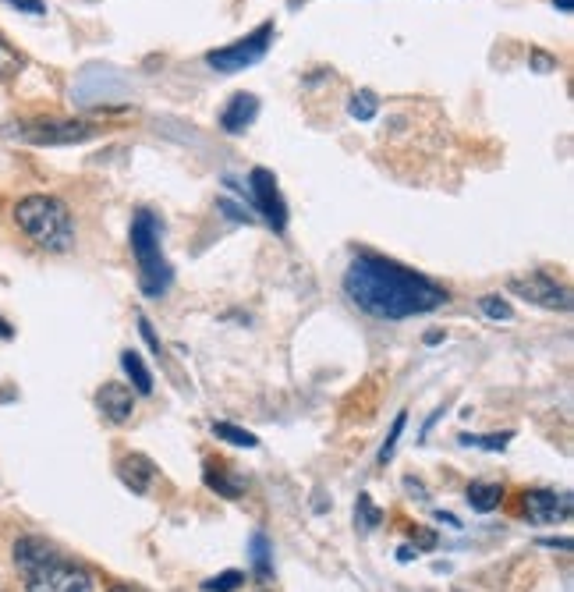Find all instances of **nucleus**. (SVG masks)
Here are the masks:
<instances>
[{
  "mask_svg": "<svg viewBox=\"0 0 574 592\" xmlns=\"http://www.w3.org/2000/svg\"><path fill=\"white\" fill-rule=\"evenodd\" d=\"M344 295L376 320H412L447 305V291L436 281L369 252L355 256L344 270Z\"/></svg>",
  "mask_w": 574,
  "mask_h": 592,
  "instance_id": "f257e3e1",
  "label": "nucleus"
},
{
  "mask_svg": "<svg viewBox=\"0 0 574 592\" xmlns=\"http://www.w3.org/2000/svg\"><path fill=\"white\" fill-rule=\"evenodd\" d=\"M15 568L25 592H89L93 578L82 564L61 554L54 543L39 536H22L15 543Z\"/></svg>",
  "mask_w": 574,
  "mask_h": 592,
  "instance_id": "f03ea898",
  "label": "nucleus"
},
{
  "mask_svg": "<svg viewBox=\"0 0 574 592\" xmlns=\"http://www.w3.org/2000/svg\"><path fill=\"white\" fill-rule=\"evenodd\" d=\"M15 224L29 242L47 252H68L75 245V224L61 199L54 195H25L15 206Z\"/></svg>",
  "mask_w": 574,
  "mask_h": 592,
  "instance_id": "7ed1b4c3",
  "label": "nucleus"
},
{
  "mask_svg": "<svg viewBox=\"0 0 574 592\" xmlns=\"http://www.w3.org/2000/svg\"><path fill=\"white\" fill-rule=\"evenodd\" d=\"M132 252L139 263V288L146 298H163L174 281V270L163 256V227L149 210H139L132 220Z\"/></svg>",
  "mask_w": 574,
  "mask_h": 592,
  "instance_id": "20e7f679",
  "label": "nucleus"
},
{
  "mask_svg": "<svg viewBox=\"0 0 574 592\" xmlns=\"http://www.w3.org/2000/svg\"><path fill=\"white\" fill-rule=\"evenodd\" d=\"M270 43H273V22H263L256 32H249V36L231 43V47L210 50V54H206V64H210L213 71H220V75H238V71L263 61Z\"/></svg>",
  "mask_w": 574,
  "mask_h": 592,
  "instance_id": "39448f33",
  "label": "nucleus"
},
{
  "mask_svg": "<svg viewBox=\"0 0 574 592\" xmlns=\"http://www.w3.org/2000/svg\"><path fill=\"white\" fill-rule=\"evenodd\" d=\"M100 128L89 121H29L18 125V139L32 142V146H78V142L96 139Z\"/></svg>",
  "mask_w": 574,
  "mask_h": 592,
  "instance_id": "423d86ee",
  "label": "nucleus"
},
{
  "mask_svg": "<svg viewBox=\"0 0 574 592\" xmlns=\"http://www.w3.org/2000/svg\"><path fill=\"white\" fill-rule=\"evenodd\" d=\"M511 295L525 298V302L539 305V309H553V312H567L571 309V291L550 277V273L536 270V273H525V277H511Z\"/></svg>",
  "mask_w": 574,
  "mask_h": 592,
  "instance_id": "0eeeda50",
  "label": "nucleus"
},
{
  "mask_svg": "<svg viewBox=\"0 0 574 592\" xmlns=\"http://www.w3.org/2000/svg\"><path fill=\"white\" fill-rule=\"evenodd\" d=\"M249 206H252V213H259V217L273 227V231H284L287 227V203L277 188V178H273L266 167H256V171L249 174Z\"/></svg>",
  "mask_w": 574,
  "mask_h": 592,
  "instance_id": "6e6552de",
  "label": "nucleus"
},
{
  "mask_svg": "<svg viewBox=\"0 0 574 592\" xmlns=\"http://www.w3.org/2000/svg\"><path fill=\"white\" fill-rule=\"evenodd\" d=\"M521 511L532 525H553L571 518V497L553 490H525L521 493Z\"/></svg>",
  "mask_w": 574,
  "mask_h": 592,
  "instance_id": "1a4fd4ad",
  "label": "nucleus"
},
{
  "mask_svg": "<svg viewBox=\"0 0 574 592\" xmlns=\"http://www.w3.org/2000/svg\"><path fill=\"white\" fill-rule=\"evenodd\" d=\"M96 408L103 412V419H110L114 426H125L135 415V394L125 383H103L96 390Z\"/></svg>",
  "mask_w": 574,
  "mask_h": 592,
  "instance_id": "9d476101",
  "label": "nucleus"
},
{
  "mask_svg": "<svg viewBox=\"0 0 574 592\" xmlns=\"http://www.w3.org/2000/svg\"><path fill=\"white\" fill-rule=\"evenodd\" d=\"M259 114V100L252 93H234L231 100H227L224 114H220V128H224L227 135H238L245 132V128L256 121Z\"/></svg>",
  "mask_w": 574,
  "mask_h": 592,
  "instance_id": "9b49d317",
  "label": "nucleus"
},
{
  "mask_svg": "<svg viewBox=\"0 0 574 592\" xmlns=\"http://www.w3.org/2000/svg\"><path fill=\"white\" fill-rule=\"evenodd\" d=\"M117 476H121V483L132 493H149V486H153V479H156V468L146 454H128V458L121 461V468H117Z\"/></svg>",
  "mask_w": 574,
  "mask_h": 592,
  "instance_id": "f8f14e48",
  "label": "nucleus"
},
{
  "mask_svg": "<svg viewBox=\"0 0 574 592\" xmlns=\"http://www.w3.org/2000/svg\"><path fill=\"white\" fill-rule=\"evenodd\" d=\"M202 479H206V486H210V490H217L220 497H227V500H238L241 493H245V483H241L238 476H231L224 465H217V461H206V468H202Z\"/></svg>",
  "mask_w": 574,
  "mask_h": 592,
  "instance_id": "ddd939ff",
  "label": "nucleus"
},
{
  "mask_svg": "<svg viewBox=\"0 0 574 592\" xmlns=\"http://www.w3.org/2000/svg\"><path fill=\"white\" fill-rule=\"evenodd\" d=\"M468 504H472V511H479V515H489V511H497V507L504 504V486L472 483L468 486Z\"/></svg>",
  "mask_w": 574,
  "mask_h": 592,
  "instance_id": "4468645a",
  "label": "nucleus"
},
{
  "mask_svg": "<svg viewBox=\"0 0 574 592\" xmlns=\"http://www.w3.org/2000/svg\"><path fill=\"white\" fill-rule=\"evenodd\" d=\"M121 369L128 373V380H132V387L139 390V394H153V373L146 369L139 351H125V355H121Z\"/></svg>",
  "mask_w": 574,
  "mask_h": 592,
  "instance_id": "2eb2a0df",
  "label": "nucleus"
},
{
  "mask_svg": "<svg viewBox=\"0 0 574 592\" xmlns=\"http://www.w3.org/2000/svg\"><path fill=\"white\" fill-rule=\"evenodd\" d=\"M252 571H256V578H270L273 575V554H270V539H266V532H252Z\"/></svg>",
  "mask_w": 574,
  "mask_h": 592,
  "instance_id": "dca6fc26",
  "label": "nucleus"
},
{
  "mask_svg": "<svg viewBox=\"0 0 574 592\" xmlns=\"http://www.w3.org/2000/svg\"><path fill=\"white\" fill-rule=\"evenodd\" d=\"M22 68H25V57L18 54L8 39H4V32H0V82H11Z\"/></svg>",
  "mask_w": 574,
  "mask_h": 592,
  "instance_id": "f3484780",
  "label": "nucleus"
},
{
  "mask_svg": "<svg viewBox=\"0 0 574 592\" xmlns=\"http://www.w3.org/2000/svg\"><path fill=\"white\" fill-rule=\"evenodd\" d=\"M355 522H358V529H362V532H373L376 525L383 522V511H380V507H373V500H369V493H358Z\"/></svg>",
  "mask_w": 574,
  "mask_h": 592,
  "instance_id": "a211bd4d",
  "label": "nucleus"
},
{
  "mask_svg": "<svg viewBox=\"0 0 574 592\" xmlns=\"http://www.w3.org/2000/svg\"><path fill=\"white\" fill-rule=\"evenodd\" d=\"M213 433L234 447H259L256 433H249V429H241V426H231V422H213Z\"/></svg>",
  "mask_w": 574,
  "mask_h": 592,
  "instance_id": "6ab92c4d",
  "label": "nucleus"
},
{
  "mask_svg": "<svg viewBox=\"0 0 574 592\" xmlns=\"http://www.w3.org/2000/svg\"><path fill=\"white\" fill-rule=\"evenodd\" d=\"M376 110H380V103H376V96L369 93V89L355 93V96H351V103H348V114L355 117V121H373Z\"/></svg>",
  "mask_w": 574,
  "mask_h": 592,
  "instance_id": "aec40b11",
  "label": "nucleus"
},
{
  "mask_svg": "<svg viewBox=\"0 0 574 592\" xmlns=\"http://www.w3.org/2000/svg\"><path fill=\"white\" fill-rule=\"evenodd\" d=\"M514 440V433L507 429V433H489V437H472V433H465L461 437V444L465 447H482V451H507V444Z\"/></svg>",
  "mask_w": 574,
  "mask_h": 592,
  "instance_id": "412c9836",
  "label": "nucleus"
},
{
  "mask_svg": "<svg viewBox=\"0 0 574 592\" xmlns=\"http://www.w3.org/2000/svg\"><path fill=\"white\" fill-rule=\"evenodd\" d=\"M404 422H408V415H404V412H397L394 426H390L387 440H383L380 454H376V461H380V465H387V461L394 458V451H397V440H401V433H404Z\"/></svg>",
  "mask_w": 574,
  "mask_h": 592,
  "instance_id": "4be33fe9",
  "label": "nucleus"
},
{
  "mask_svg": "<svg viewBox=\"0 0 574 592\" xmlns=\"http://www.w3.org/2000/svg\"><path fill=\"white\" fill-rule=\"evenodd\" d=\"M479 309H482V316H489V320H511V316H514L511 302H504L500 295H482Z\"/></svg>",
  "mask_w": 574,
  "mask_h": 592,
  "instance_id": "5701e85b",
  "label": "nucleus"
},
{
  "mask_svg": "<svg viewBox=\"0 0 574 592\" xmlns=\"http://www.w3.org/2000/svg\"><path fill=\"white\" fill-rule=\"evenodd\" d=\"M241 582H245L241 571H224V575L202 582V592H234V589H241Z\"/></svg>",
  "mask_w": 574,
  "mask_h": 592,
  "instance_id": "b1692460",
  "label": "nucleus"
},
{
  "mask_svg": "<svg viewBox=\"0 0 574 592\" xmlns=\"http://www.w3.org/2000/svg\"><path fill=\"white\" fill-rule=\"evenodd\" d=\"M4 4L25 11V15H47V4H43V0H4Z\"/></svg>",
  "mask_w": 574,
  "mask_h": 592,
  "instance_id": "393cba45",
  "label": "nucleus"
},
{
  "mask_svg": "<svg viewBox=\"0 0 574 592\" xmlns=\"http://www.w3.org/2000/svg\"><path fill=\"white\" fill-rule=\"evenodd\" d=\"M532 64H536L539 71H550L553 68V57H546V54H539V50H536V54H532Z\"/></svg>",
  "mask_w": 574,
  "mask_h": 592,
  "instance_id": "a878e982",
  "label": "nucleus"
},
{
  "mask_svg": "<svg viewBox=\"0 0 574 592\" xmlns=\"http://www.w3.org/2000/svg\"><path fill=\"white\" fill-rule=\"evenodd\" d=\"M543 546H550V550H571V539H543Z\"/></svg>",
  "mask_w": 574,
  "mask_h": 592,
  "instance_id": "bb28decb",
  "label": "nucleus"
},
{
  "mask_svg": "<svg viewBox=\"0 0 574 592\" xmlns=\"http://www.w3.org/2000/svg\"><path fill=\"white\" fill-rule=\"evenodd\" d=\"M0 337H4V341H8V337H15V330H11V323L4 320V316H0Z\"/></svg>",
  "mask_w": 574,
  "mask_h": 592,
  "instance_id": "cd10ccee",
  "label": "nucleus"
},
{
  "mask_svg": "<svg viewBox=\"0 0 574 592\" xmlns=\"http://www.w3.org/2000/svg\"><path fill=\"white\" fill-rule=\"evenodd\" d=\"M553 4H557V8H560V11H564V15H567V11H571V8H574V0H553Z\"/></svg>",
  "mask_w": 574,
  "mask_h": 592,
  "instance_id": "c85d7f7f",
  "label": "nucleus"
},
{
  "mask_svg": "<svg viewBox=\"0 0 574 592\" xmlns=\"http://www.w3.org/2000/svg\"><path fill=\"white\" fill-rule=\"evenodd\" d=\"M440 341H443L440 330H433V334H426V344H440Z\"/></svg>",
  "mask_w": 574,
  "mask_h": 592,
  "instance_id": "c756f323",
  "label": "nucleus"
},
{
  "mask_svg": "<svg viewBox=\"0 0 574 592\" xmlns=\"http://www.w3.org/2000/svg\"><path fill=\"white\" fill-rule=\"evenodd\" d=\"M110 592H139V589H132V585H110Z\"/></svg>",
  "mask_w": 574,
  "mask_h": 592,
  "instance_id": "7c9ffc66",
  "label": "nucleus"
}]
</instances>
